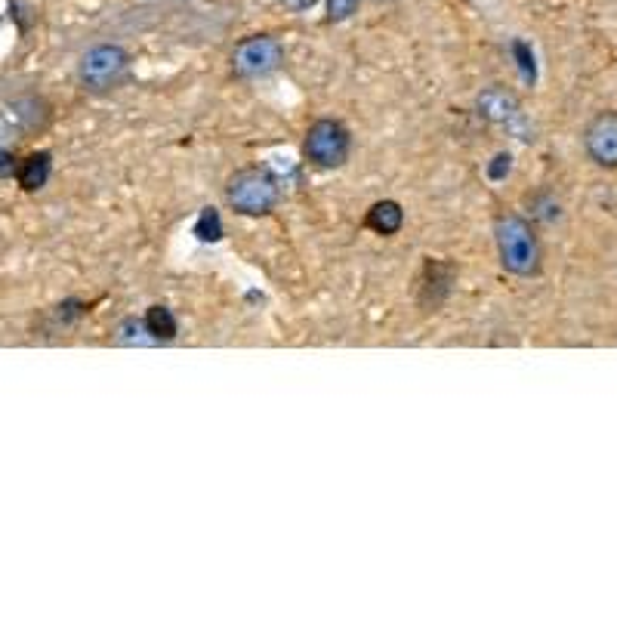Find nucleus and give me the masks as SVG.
<instances>
[{
	"mask_svg": "<svg viewBox=\"0 0 617 617\" xmlns=\"http://www.w3.org/2000/svg\"><path fill=\"white\" fill-rule=\"evenodd\" d=\"M494 244L500 266L516 278H537L544 269V247L537 229L522 214H500L494 220Z\"/></svg>",
	"mask_w": 617,
	"mask_h": 617,
	"instance_id": "1",
	"label": "nucleus"
},
{
	"mask_svg": "<svg viewBox=\"0 0 617 617\" xmlns=\"http://www.w3.org/2000/svg\"><path fill=\"white\" fill-rule=\"evenodd\" d=\"M454 281H457L454 262L426 257L417 278V306L423 312H439L445 306V299L451 297V290H454Z\"/></svg>",
	"mask_w": 617,
	"mask_h": 617,
	"instance_id": "7",
	"label": "nucleus"
},
{
	"mask_svg": "<svg viewBox=\"0 0 617 617\" xmlns=\"http://www.w3.org/2000/svg\"><path fill=\"white\" fill-rule=\"evenodd\" d=\"M115 340L120 346H155V340L148 337L146 325H142V318H127L124 325L118 327V337Z\"/></svg>",
	"mask_w": 617,
	"mask_h": 617,
	"instance_id": "13",
	"label": "nucleus"
},
{
	"mask_svg": "<svg viewBox=\"0 0 617 617\" xmlns=\"http://www.w3.org/2000/svg\"><path fill=\"white\" fill-rule=\"evenodd\" d=\"M349 152H352V133L346 130V124H340V120L321 118L306 130L303 155L312 167L337 170L349 161Z\"/></svg>",
	"mask_w": 617,
	"mask_h": 617,
	"instance_id": "3",
	"label": "nucleus"
},
{
	"mask_svg": "<svg viewBox=\"0 0 617 617\" xmlns=\"http://www.w3.org/2000/svg\"><path fill=\"white\" fill-rule=\"evenodd\" d=\"M195 235L198 241H204V244H214V241L223 238V216L216 207H204L198 216V223H195Z\"/></svg>",
	"mask_w": 617,
	"mask_h": 617,
	"instance_id": "12",
	"label": "nucleus"
},
{
	"mask_svg": "<svg viewBox=\"0 0 617 617\" xmlns=\"http://www.w3.org/2000/svg\"><path fill=\"white\" fill-rule=\"evenodd\" d=\"M127 65H130V59H127L124 50L115 47V43H102V47L84 52V59L78 65V78L93 93H105V90L120 84V78L127 74Z\"/></svg>",
	"mask_w": 617,
	"mask_h": 617,
	"instance_id": "4",
	"label": "nucleus"
},
{
	"mask_svg": "<svg viewBox=\"0 0 617 617\" xmlns=\"http://www.w3.org/2000/svg\"><path fill=\"white\" fill-rule=\"evenodd\" d=\"M513 52L518 56V65H522L525 81H534V52H531V47L525 41H516L513 43Z\"/></svg>",
	"mask_w": 617,
	"mask_h": 617,
	"instance_id": "17",
	"label": "nucleus"
},
{
	"mask_svg": "<svg viewBox=\"0 0 617 617\" xmlns=\"http://www.w3.org/2000/svg\"><path fill=\"white\" fill-rule=\"evenodd\" d=\"M16 157H13L10 152H0V179H10V176H16Z\"/></svg>",
	"mask_w": 617,
	"mask_h": 617,
	"instance_id": "18",
	"label": "nucleus"
},
{
	"mask_svg": "<svg viewBox=\"0 0 617 617\" xmlns=\"http://www.w3.org/2000/svg\"><path fill=\"white\" fill-rule=\"evenodd\" d=\"M284 62V50L275 37L269 34H253L241 41L235 52H232V69L238 78H266L278 65Z\"/></svg>",
	"mask_w": 617,
	"mask_h": 617,
	"instance_id": "5",
	"label": "nucleus"
},
{
	"mask_svg": "<svg viewBox=\"0 0 617 617\" xmlns=\"http://www.w3.org/2000/svg\"><path fill=\"white\" fill-rule=\"evenodd\" d=\"M509 170H513V155L509 152L494 155V161L488 164V176H491L494 183H500L503 176H509Z\"/></svg>",
	"mask_w": 617,
	"mask_h": 617,
	"instance_id": "16",
	"label": "nucleus"
},
{
	"mask_svg": "<svg viewBox=\"0 0 617 617\" xmlns=\"http://www.w3.org/2000/svg\"><path fill=\"white\" fill-rule=\"evenodd\" d=\"M87 312H90V306H87V303H81V299H65L62 306H56V318L62 321V325H69V321L84 318Z\"/></svg>",
	"mask_w": 617,
	"mask_h": 617,
	"instance_id": "14",
	"label": "nucleus"
},
{
	"mask_svg": "<svg viewBox=\"0 0 617 617\" xmlns=\"http://www.w3.org/2000/svg\"><path fill=\"white\" fill-rule=\"evenodd\" d=\"M142 325H146L148 330V337H152L155 343H170V340H176V315H173V308L170 306H148V312L142 315Z\"/></svg>",
	"mask_w": 617,
	"mask_h": 617,
	"instance_id": "11",
	"label": "nucleus"
},
{
	"mask_svg": "<svg viewBox=\"0 0 617 617\" xmlns=\"http://www.w3.org/2000/svg\"><path fill=\"white\" fill-rule=\"evenodd\" d=\"M225 198L241 216H266L272 214L281 201V185L269 170L262 167H244L225 185Z\"/></svg>",
	"mask_w": 617,
	"mask_h": 617,
	"instance_id": "2",
	"label": "nucleus"
},
{
	"mask_svg": "<svg viewBox=\"0 0 617 617\" xmlns=\"http://www.w3.org/2000/svg\"><path fill=\"white\" fill-rule=\"evenodd\" d=\"M479 115H485L494 124H509V118L518 115V102L513 93L500 87H491L479 96Z\"/></svg>",
	"mask_w": 617,
	"mask_h": 617,
	"instance_id": "10",
	"label": "nucleus"
},
{
	"mask_svg": "<svg viewBox=\"0 0 617 617\" xmlns=\"http://www.w3.org/2000/svg\"><path fill=\"white\" fill-rule=\"evenodd\" d=\"M584 152L596 167L617 170V111L605 109L596 111L584 127Z\"/></svg>",
	"mask_w": 617,
	"mask_h": 617,
	"instance_id": "6",
	"label": "nucleus"
},
{
	"mask_svg": "<svg viewBox=\"0 0 617 617\" xmlns=\"http://www.w3.org/2000/svg\"><path fill=\"white\" fill-rule=\"evenodd\" d=\"M361 0H327V19L330 22H343L358 10Z\"/></svg>",
	"mask_w": 617,
	"mask_h": 617,
	"instance_id": "15",
	"label": "nucleus"
},
{
	"mask_svg": "<svg viewBox=\"0 0 617 617\" xmlns=\"http://www.w3.org/2000/svg\"><path fill=\"white\" fill-rule=\"evenodd\" d=\"M402 225H404V210L398 201H377V204L365 214V229L377 232L383 238L398 235Z\"/></svg>",
	"mask_w": 617,
	"mask_h": 617,
	"instance_id": "8",
	"label": "nucleus"
},
{
	"mask_svg": "<svg viewBox=\"0 0 617 617\" xmlns=\"http://www.w3.org/2000/svg\"><path fill=\"white\" fill-rule=\"evenodd\" d=\"M50 173H52V157L50 152H34L28 155L25 161H19L16 167V183L25 192H37L50 183Z\"/></svg>",
	"mask_w": 617,
	"mask_h": 617,
	"instance_id": "9",
	"label": "nucleus"
}]
</instances>
